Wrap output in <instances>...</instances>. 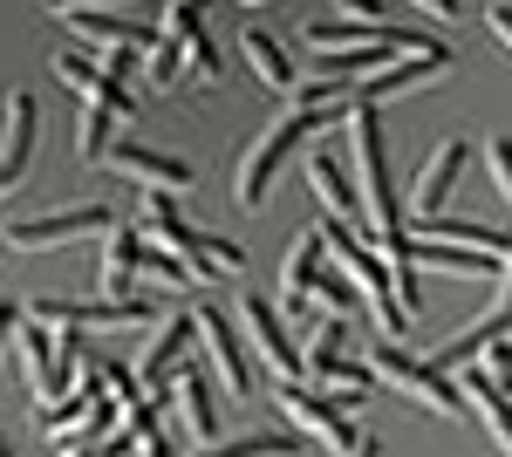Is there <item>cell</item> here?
<instances>
[{"label": "cell", "mask_w": 512, "mask_h": 457, "mask_svg": "<svg viewBox=\"0 0 512 457\" xmlns=\"http://www.w3.org/2000/svg\"><path fill=\"white\" fill-rule=\"evenodd\" d=\"M349 110H355V89H349V96H321V103H315V96H301L274 130H260V137H253V151L239 157L233 198L246 205V212H260V205H267V191H274V178H280V164L301 151L308 137H321L328 123H349Z\"/></svg>", "instance_id": "6da1fadb"}, {"label": "cell", "mask_w": 512, "mask_h": 457, "mask_svg": "<svg viewBox=\"0 0 512 457\" xmlns=\"http://www.w3.org/2000/svg\"><path fill=\"white\" fill-rule=\"evenodd\" d=\"M349 157H355V191H362V232L369 239H390V232H410L403 205H396L390 185V151H383V123H376V103L355 89V110H349Z\"/></svg>", "instance_id": "7a4b0ae2"}, {"label": "cell", "mask_w": 512, "mask_h": 457, "mask_svg": "<svg viewBox=\"0 0 512 457\" xmlns=\"http://www.w3.org/2000/svg\"><path fill=\"white\" fill-rule=\"evenodd\" d=\"M137 232L151 239V246H171L198 280H239L246 273V246L226 239V232H198L178 219V191H144V219Z\"/></svg>", "instance_id": "3957f363"}, {"label": "cell", "mask_w": 512, "mask_h": 457, "mask_svg": "<svg viewBox=\"0 0 512 457\" xmlns=\"http://www.w3.org/2000/svg\"><path fill=\"white\" fill-rule=\"evenodd\" d=\"M369 369L390 382L396 396H410L417 410H431V417H472V403H465V389L451 382V369H437V362H417L403 342H390V335H376V348H369Z\"/></svg>", "instance_id": "277c9868"}, {"label": "cell", "mask_w": 512, "mask_h": 457, "mask_svg": "<svg viewBox=\"0 0 512 457\" xmlns=\"http://www.w3.org/2000/svg\"><path fill=\"white\" fill-rule=\"evenodd\" d=\"M14 355H21V376L35 389L41 410H55L76 382V355H82V335L76 328H48L35 314H21V335H14Z\"/></svg>", "instance_id": "5b68a950"}, {"label": "cell", "mask_w": 512, "mask_h": 457, "mask_svg": "<svg viewBox=\"0 0 512 457\" xmlns=\"http://www.w3.org/2000/svg\"><path fill=\"white\" fill-rule=\"evenodd\" d=\"M274 403H280V417L294 423V430H308L328 457H349L355 444H362V430H355V417H349L362 396H335V389H315V382H280Z\"/></svg>", "instance_id": "8992f818"}, {"label": "cell", "mask_w": 512, "mask_h": 457, "mask_svg": "<svg viewBox=\"0 0 512 457\" xmlns=\"http://www.w3.org/2000/svg\"><path fill=\"white\" fill-rule=\"evenodd\" d=\"M110 232V212L103 205H69V212H35V219H7L0 226V246L7 253H55V246H76V239H103Z\"/></svg>", "instance_id": "52a82bcc"}, {"label": "cell", "mask_w": 512, "mask_h": 457, "mask_svg": "<svg viewBox=\"0 0 512 457\" xmlns=\"http://www.w3.org/2000/svg\"><path fill=\"white\" fill-rule=\"evenodd\" d=\"M239 328H246V355H260V362L274 369V382L308 376V355L287 335V321H280V307L267 301V294H239Z\"/></svg>", "instance_id": "ba28073f"}, {"label": "cell", "mask_w": 512, "mask_h": 457, "mask_svg": "<svg viewBox=\"0 0 512 457\" xmlns=\"http://www.w3.org/2000/svg\"><path fill=\"white\" fill-rule=\"evenodd\" d=\"M35 137H41V110L28 89H7V110H0V198H14L21 178L35 171Z\"/></svg>", "instance_id": "9c48e42d"}, {"label": "cell", "mask_w": 512, "mask_h": 457, "mask_svg": "<svg viewBox=\"0 0 512 457\" xmlns=\"http://www.w3.org/2000/svg\"><path fill=\"white\" fill-rule=\"evenodd\" d=\"M28 314L48 321V328H76V335L96 328V335H103V328H144V321H151V301H110V294H103V301H48V294H35Z\"/></svg>", "instance_id": "30bf717a"}, {"label": "cell", "mask_w": 512, "mask_h": 457, "mask_svg": "<svg viewBox=\"0 0 512 457\" xmlns=\"http://www.w3.org/2000/svg\"><path fill=\"white\" fill-rule=\"evenodd\" d=\"M437 76H451V48L444 41H417V48H396V62H383L369 82H355L369 103H390V96H403V89H417V82H437Z\"/></svg>", "instance_id": "8fae6325"}, {"label": "cell", "mask_w": 512, "mask_h": 457, "mask_svg": "<svg viewBox=\"0 0 512 457\" xmlns=\"http://www.w3.org/2000/svg\"><path fill=\"white\" fill-rule=\"evenodd\" d=\"M465 164H472V144H465V137H444L431 151V164H417V178H410V226L431 219V212H444V198L465 178Z\"/></svg>", "instance_id": "7c38bea8"}, {"label": "cell", "mask_w": 512, "mask_h": 457, "mask_svg": "<svg viewBox=\"0 0 512 457\" xmlns=\"http://www.w3.org/2000/svg\"><path fill=\"white\" fill-rule=\"evenodd\" d=\"M137 280H144V232L110 226V232H103V246H96V294L130 301V287H137Z\"/></svg>", "instance_id": "4fadbf2b"}, {"label": "cell", "mask_w": 512, "mask_h": 457, "mask_svg": "<svg viewBox=\"0 0 512 457\" xmlns=\"http://www.w3.org/2000/svg\"><path fill=\"white\" fill-rule=\"evenodd\" d=\"M103 164L117 171V178H137V185L151 191H192V164L171 151H144V144H110L103 151Z\"/></svg>", "instance_id": "5bb4252c"}, {"label": "cell", "mask_w": 512, "mask_h": 457, "mask_svg": "<svg viewBox=\"0 0 512 457\" xmlns=\"http://www.w3.org/2000/svg\"><path fill=\"white\" fill-rule=\"evenodd\" d=\"M458 389H465V403H472V417L492 430V444L512 457V389L485 362H465V376H458Z\"/></svg>", "instance_id": "9a60e30c"}, {"label": "cell", "mask_w": 512, "mask_h": 457, "mask_svg": "<svg viewBox=\"0 0 512 457\" xmlns=\"http://www.w3.org/2000/svg\"><path fill=\"white\" fill-rule=\"evenodd\" d=\"M192 342H198V321H192V314H171V321L158 328V342L144 348V362H137V382H144L151 396H164V382H171L178 369H185V362H192Z\"/></svg>", "instance_id": "2e32d148"}, {"label": "cell", "mask_w": 512, "mask_h": 457, "mask_svg": "<svg viewBox=\"0 0 512 457\" xmlns=\"http://www.w3.org/2000/svg\"><path fill=\"white\" fill-rule=\"evenodd\" d=\"M198 321V342H205V362H212V376H219V389L226 396H246L253 389V369H246V348L233 342V328H226V314H192Z\"/></svg>", "instance_id": "e0dca14e"}, {"label": "cell", "mask_w": 512, "mask_h": 457, "mask_svg": "<svg viewBox=\"0 0 512 457\" xmlns=\"http://www.w3.org/2000/svg\"><path fill=\"white\" fill-rule=\"evenodd\" d=\"M499 335H512V267H506V287H499V307H492L485 321H472V328H458V335L437 348L431 362H437V369H465V362H478V355L499 342Z\"/></svg>", "instance_id": "ac0fdd59"}, {"label": "cell", "mask_w": 512, "mask_h": 457, "mask_svg": "<svg viewBox=\"0 0 512 457\" xmlns=\"http://www.w3.org/2000/svg\"><path fill=\"white\" fill-rule=\"evenodd\" d=\"M308 355V376L301 382H315V389H335V396H369V362H355L349 342H315V348H301Z\"/></svg>", "instance_id": "d6986e66"}, {"label": "cell", "mask_w": 512, "mask_h": 457, "mask_svg": "<svg viewBox=\"0 0 512 457\" xmlns=\"http://www.w3.org/2000/svg\"><path fill=\"white\" fill-rule=\"evenodd\" d=\"M171 403H178V423L192 430L198 444H219V396H212V382H205L198 362H185L171 376Z\"/></svg>", "instance_id": "ffe728a7"}, {"label": "cell", "mask_w": 512, "mask_h": 457, "mask_svg": "<svg viewBox=\"0 0 512 457\" xmlns=\"http://www.w3.org/2000/svg\"><path fill=\"white\" fill-rule=\"evenodd\" d=\"M321 253H328V226H308V232H294V246L280 260V301L294 307V314H308V287H315V273H321Z\"/></svg>", "instance_id": "44dd1931"}, {"label": "cell", "mask_w": 512, "mask_h": 457, "mask_svg": "<svg viewBox=\"0 0 512 457\" xmlns=\"http://www.w3.org/2000/svg\"><path fill=\"white\" fill-rule=\"evenodd\" d=\"M239 55H246V69L260 76V89L267 96H301V76H294V62H287V48H280L267 28H239Z\"/></svg>", "instance_id": "7402d4cb"}, {"label": "cell", "mask_w": 512, "mask_h": 457, "mask_svg": "<svg viewBox=\"0 0 512 457\" xmlns=\"http://www.w3.org/2000/svg\"><path fill=\"white\" fill-rule=\"evenodd\" d=\"M69 21V35L89 41V48H151L158 41V28H144V21H123V14H110V7H76V14H62Z\"/></svg>", "instance_id": "603a6c76"}, {"label": "cell", "mask_w": 512, "mask_h": 457, "mask_svg": "<svg viewBox=\"0 0 512 457\" xmlns=\"http://www.w3.org/2000/svg\"><path fill=\"white\" fill-rule=\"evenodd\" d=\"M308 191L321 198V212L335 219V226H355L362 232V191L342 164H328V157H308Z\"/></svg>", "instance_id": "cb8c5ba5"}, {"label": "cell", "mask_w": 512, "mask_h": 457, "mask_svg": "<svg viewBox=\"0 0 512 457\" xmlns=\"http://www.w3.org/2000/svg\"><path fill=\"white\" fill-rule=\"evenodd\" d=\"M390 35V21H355V14H335V21H308V48L315 55H349V48H369V41Z\"/></svg>", "instance_id": "d4e9b609"}, {"label": "cell", "mask_w": 512, "mask_h": 457, "mask_svg": "<svg viewBox=\"0 0 512 457\" xmlns=\"http://www.w3.org/2000/svg\"><path fill=\"white\" fill-rule=\"evenodd\" d=\"M198 457H308L294 437L274 430H253V437H219V444H198Z\"/></svg>", "instance_id": "484cf974"}, {"label": "cell", "mask_w": 512, "mask_h": 457, "mask_svg": "<svg viewBox=\"0 0 512 457\" xmlns=\"http://www.w3.org/2000/svg\"><path fill=\"white\" fill-rule=\"evenodd\" d=\"M144 280H151V287H164V294H192V287H198V273L185 267L171 246H151V239H144Z\"/></svg>", "instance_id": "4316f807"}, {"label": "cell", "mask_w": 512, "mask_h": 457, "mask_svg": "<svg viewBox=\"0 0 512 457\" xmlns=\"http://www.w3.org/2000/svg\"><path fill=\"white\" fill-rule=\"evenodd\" d=\"M178 76H185V41L158 28V41L144 48V82H151V89H171Z\"/></svg>", "instance_id": "83f0119b"}, {"label": "cell", "mask_w": 512, "mask_h": 457, "mask_svg": "<svg viewBox=\"0 0 512 457\" xmlns=\"http://www.w3.org/2000/svg\"><path fill=\"white\" fill-rule=\"evenodd\" d=\"M117 123H123V116L103 110V103H89V110H82V130H76V137H82V144H76L82 164H103V151L117 144Z\"/></svg>", "instance_id": "f1b7e54d"}, {"label": "cell", "mask_w": 512, "mask_h": 457, "mask_svg": "<svg viewBox=\"0 0 512 457\" xmlns=\"http://www.w3.org/2000/svg\"><path fill=\"white\" fill-rule=\"evenodd\" d=\"M308 301H315V307H335V314H362V287H355L349 273H315Z\"/></svg>", "instance_id": "f546056e"}, {"label": "cell", "mask_w": 512, "mask_h": 457, "mask_svg": "<svg viewBox=\"0 0 512 457\" xmlns=\"http://www.w3.org/2000/svg\"><path fill=\"white\" fill-rule=\"evenodd\" d=\"M55 82H69L82 103L103 89V62H89V55H55Z\"/></svg>", "instance_id": "4dcf8cb0"}, {"label": "cell", "mask_w": 512, "mask_h": 457, "mask_svg": "<svg viewBox=\"0 0 512 457\" xmlns=\"http://www.w3.org/2000/svg\"><path fill=\"white\" fill-rule=\"evenodd\" d=\"M164 35H178V41H192V35H205V0H171L164 7V21H158Z\"/></svg>", "instance_id": "1f68e13d"}, {"label": "cell", "mask_w": 512, "mask_h": 457, "mask_svg": "<svg viewBox=\"0 0 512 457\" xmlns=\"http://www.w3.org/2000/svg\"><path fill=\"white\" fill-rule=\"evenodd\" d=\"M185 76H192V82H205V89L219 82V48H212L205 35H192V41H185Z\"/></svg>", "instance_id": "d6a6232c"}, {"label": "cell", "mask_w": 512, "mask_h": 457, "mask_svg": "<svg viewBox=\"0 0 512 457\" xmlns=\"http://www.w3.org/2000/svg\"><path fill=\"white\" fill-rule=\"evenodd\" d=\"M485 164H492V185L512 205V137H485Z\"/></svg>", "instance_id": "836d02e7"}, {"label": "cell", "mask_w": 512, "mask_h": 457, "mask_svg": "<svg viewBox=\"0 0 512 457\" xmlns=\"http://www.w3.org/2000/svg\"><path fill=\"white\" fill-rule=\"evenodd\" d=\"M478 362H485V369H492V376H499V382H506V389H512V335H499V342L485 348Z\"/></svg>", "instance_id": "e575fe53"}, {"label": "cell", "mask_w": 512, "mask_h": 457, "mask_svg": "<svg viewBox=\"0 0 512 457\" xmlns=\"http://www.w3.org/2000/svg\"><path fill=\"white\" fill-rule=\"evenodd\" d=\"M335 14H355V21H390V0H335Z\"/></svg>", "instance_id": "d590c367"}, {"label": "cell", "mask_w": 512, "mask_h": 457, "mask_svg": "<svg viewBox=\"0 0 512 457\" xmlns=\"http://www.w3.org/2000/svg\"><path fill=\"white\" fill-rule=\"evenodd\" d=\"M21 314H28V307L0 301V355H7V348H14V335H21Z\"/></svg>", "instance_id": "8d00e7d4"}, {"label": "cell", "mask_w": 512, "mask_h": 457, "mask_svg": "<svg viewBox=\"0 0 512 457\" xmlns=\"http://www.w3.org/2000/svg\"><path fill=\"white\" fill-rule=\"evenodd\" d=\"M485 28H492V35H499V41H506V48H512V7H506V0H499V7L485 14Z\"/></svg>", "instance_id": "74e56055"}, {"label": "cell", "mask_w": 512, "mask_h": 457, "mask_svg": "<svg viewBox=\"0 0 512 457\" xmlns=\"http://www.w3.org/2000/svg\"><path fill=\"white\" fill-rule=\"evenodd\" d=\"M424 14H437V21H458V0H417Z\"/></svg>", "instance_id": "f35d334b"}, {"label": "cell", "mask_w": 512, "mask_h": 457, "mask_svg": "<svg viewBox=\"0 0 512 457\" xmlns=\"http://www.w3.org/2000/svg\"><path fill=\"white\" fill-rule=\"evenodd\" d=\"M41 7H55V14H76V7H110V0H41Z\"/></svg>", "instance_id": "ab89813d"}, {"label": "cell", "mask_w": 512, "mask_h": 457, "mask_svg": "<svg viewBox=\"0 0 512 457\" xmlns=\"http://www.w3.org/2000/svg\"><path fill=\"white\" fill-rule=\"evenodd\" d=\"M349 457H376V437H362V444H355V451Z\"/></svg>", "instance_id": "60d3db41"}, {"label": "cell", "mask_w": 512, "mask_h": 457, "mask_svg": "<svg viewBox=\"0 0 512 457\" xmlns=\"http://www.w3.org/2000/svg\"><path fill=\"white\" fill-rule=\"evenodd\" d=\"M0 457H14V444H7V437H0Z\"/></svg>", "instance_id": "b9f144b4"}, {"label": "cell", "mask_w": 512, "mask_h": 457, "mask_svg": "<svg viewBox=\"0 0 512 457\" xmlns=\"http://www.w3.org/2000/svg\"><path fill=\"white\" fill-rule=\"evenodd\" d=\"M130 457H158V451H144V444H137V451H130Z\"/></svg>", "instance_id": "7bdbcfd3"}]
</instances>
